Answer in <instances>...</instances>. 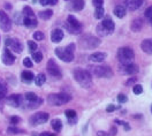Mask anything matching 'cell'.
<instances>
[{"instance_id": "1", "label": "cell", "mask_w": 152, "mask_h": 136, "mask_svg": "<svg viewBox=\"0 0 152 136\" xmlns=\"http://www.w3.org/2000/svg\"><path fill=\"white\" fill-rule=\"evenodd\" d=\"M74 77L76 80V82L83 88H90L92 86V76H91V73L86 69H82V68L75 69Z\"/></svg>"}, {"instance_id": "2", "label": "cell", "mask_w": 152, "mask_h": 136, "mask_svg": "<svg viewBox=\"0 0 152 136\" xmlns=\"http://www.w3.org/2000/svg\"><path fill=\"white\" fill-rule=\"evenodd\" d=\"M114 28H115V24L114 22L112 21V19L110 16H106L102 23H99L96 28V31H97V35L100 36V37H104V36H107V35H111L113 31H114Z\"/></svg>"}, {"instance_id": "3", "label": "cell", "mask_w": 152, "mask_h": 136, "mask_svg": "<svg viewBox=\"0 0 152 136\" xmlns=\"http://www.w3.org/2000/svg\"><path fill=\"white\" fill-rule=\"evenodd\" d=\"M74 50H75V45L69 44L66 47H56L55 54L60 60H62L65 62H70L74 60Z\"/></svg>"}, {"instance_id": "4", "label": "cell", "mask_w": 152, "mask_h": 136, "mask_svg": "<svg viewBox=\"0 0 152 136\" xmlns=\"http://www.w3.org/2000/svg\"><path fill=\"white\" fill-rule=\"evenodd\" d=\"M43 104V99L39 98L36 94L34 92H27L23 97V102H22V106L21 107H25V108H36L39 107Z\"/></svg>"}, {"instance_id": "5", "label": "cell", "mask_w": 152, "mask_h": 136, "mask_svg": "<svg viewBox=\"0 0 152 136\" xmlns=\"http://www.w3.org/2000/svg\"><path fill=\"white\" fill-rule=\"evenodd\" d=\"M70 99H72V96L66 92L51 94L47 97V103L52 106H61V105H65L68 102H70Z\"/></svg>"}, {"instance_id": "6", "label": "cell", "mask_w": 152, "mask_h": 136, "mask_svg": "<svg viewBox=\"0 0 152 136\" xmlns=\"http://www.w3.org/2000/svg\"><path fill=\"white\" fill-rule=\"evenodd\" d=\"M80 44L85 50H92L100 45V39L95 36H83L80 38Z\"/></svg>"}, {"instance_id": "7", "label": "cell", "mask_w": 152, "mask_h": 136, "mask_svg": "<svg viewBox=\"0 0 152 136\" xmlns=\"http://www.w3.org/2000/svg\"><path fill=\"white\" fill-rule=\"evenodd\" d=\"M135 58V53L130 47H120L117 51V59L121 64L131 62Z\"/></svg>"}, {"instance_id": "8", "label": "cell", "mask_w": 152, "mask_h": 136, "mask_svg": "<svg viewBox=\"0 0 152 136\" xmlns=\"http://www.w3.org/2000/svg\"><path fill=\"white\" fill-rule=\"evenodd\" d=\"M66 28L73 35H78L82 31V25H81V23L77 21V19L74 15H69L68 16L67 22H66Z\"/></svg>"}, {"instance_id": "9", "label": "cell", "mask_w": 152, "mask_h": 136, "mask_svg": "<svg viewBox=\"0 0 152 136\" xmlns=\"http://www.w3.org/2000/svg\"><path fill=\"white\" fill-rule=\"evenodd\" d=\"M90 70L92 72L94 75H96L97 77H111L112 76V69L108 66H94L91 67Z\"/></svg>"}, {"instance_id": "10", "label": "cell", "mask_w": 152, "mask_h": 136, "mask_svg": "<svg viewBox=\"0 0 152 136\" xmlns=\"http://www.w3.org/2000/svg\"><path fill=\"white\" fill-rule=\"evenodd\" d=\"M119 70H120L121 74H123V75H133V74L138 73L139 68L136 64H134L131 61V62H127V64H121L120 67H119Z\"/></svg>"}, {"instance_id": "11", "label": "cell", "mask_w": 152, "mask_h": 136, "mask_svg": "<svg viewBox=\"0 0 152 136\" xmlns=\"http://www.w3.org/2000/svg\"><path fill=\"white\" fill-rule=\"evenodd\" d=\"M47 120H48V113H46V112H37L34 115L30 117L29 122H30V125L37 126V125L45 123Z\"/></svg>"}, {"instance_id": "12", "label": "cell", "mask_w": 152, "mask_h": 136, "mask_svg": "<svg viewBox=\"0 0 152 136\" xmlns=\"http://www.w3.org/2000/svg\"><path fill=\"white\" fill-rule=\"evenodd\" d=\"M0 28L3 31H9L12 28V21L4 11H0Z\"/></svg>"}, {"instance_id": "13", "label": "cell", "mask_w": 152, "mask_h": 136, "mask_svg": "<svg viewBox=\"0 0 152 136\" xmlns=\"http://www.w3.org/2000/svg\"><path fill=\"white\" fill-rule=\"evenodd\" d=\"M46 68H47V72H48L52 76L58 77V78H59V77H61V75H62L61 69H60V67L56 65V62H55L53 59H50V60H48Z\"/></svg>"}, {"instance_id": "14", "label": "cell", "mask_w": 152, "mask_h": 136, "mask_svg": "<svg viewBox=\"0 0 152 136\" xmlns=\"http://www.w3.org/2000/svg\"><path fill=\"white\" fill-rule=\"evenodd\" d=\"M6 46L11 47V50L15 53H21L23 51V45L21 44L20 40L17 39H14V38H7L6 42H5Z\"/></svg>"}, {"instance_id": "15", "label": "cell", "mask_w": 152, "mask_h": 136, "mask_svg": "<svg viewBox=\"0 0 152 136\" xmlns=\"http://www.w3.org/2000/svg\"><path fill=\"white\" fill-rule=\"evenodd\" d=\"M22 102H23V96L21 95H11L6 98V104L12 106V107H21L22 106Z\"/></svg>"}, {"instance_id": "16", "label": "cell", "mask_w": 152, "mask_h": 136, "mask_svg": "<svg viewBox=\"0 0 152 136\" xmlns=\"http://www.w3.org/2000/svg\"><path fill=\"white\" fill-rule=\"evenodd\" d=\"M106 58H107V54L105 52H96V53H92L91 56H89V61L98 64V62H103Z\"/></svg>"}, {"instance_id": "17", "label": "cell", "mask_w": 152, "mask_h": 136, "mask_svg": "<svg viewBox=\"0 0 152 136\" xmlns=\"http://www.w3.org/2000/svg\"><path fill=\"white\" fill-rule=\"evenodd\" d=\"M1 59H3V62H4L5 65H7V66L13 65L14 61H15V57L13 56V53H12L9 50H7V48L4 50V53H3Z\"/></svg>"}, {"instance_id": "18", "label": "cell", "mask_w": 152, "mask_h": 136, "mask_svg": "<svg viewBox=\"0 0 152 136\" xmlns=\"http://www.w3.org/2000/svg\"><path fill=\"white\" fill-rule=\"evenodd\" d=\"M64 39V31L61 29H54L51 34V40L53 43H60Z\"/></svg>"}, {"instance_id": "19", "label": "cell", "mask_w": 152, "mask_h": 136, "mask_svg": "<svg viewBox=\"0 0 152 136\" xmlns=\"http://www.w3.org/2000/svg\"><path fill=\"white\" fill-rule=\"evenodd\" d=\"M126 4H127V7L129 8V11H136L142 6L143 0H127Z\"/></svg>"}, {"instance_id": "20", "label": "cell", "mask_w": 152, "mask_h": 136, "mask_svg": "<svg viewBox=\"0 0 152 136\" xmlns=\"http://www.w3.org/2000/svg\"><path fill=\"white\" fill-rule=\"evenodd\" d=\"M141 48L147 53V54H152V38L151 39H144L141 43Z\"/></svg>"}, {"instance_id": "21", "label": "cell", "mask_w": 152, "mask_h": 136, "mask_svg": "<svg viewBox=\"0 0 152 136\" xmlns=\"http://www.w3.org/2000/svg\"><path fill=\"white\" fill-rule=\"evenodd\" d=\"M142 28H143V20L142 19H135L130 24V29L135 33L142 30Z\"/></svg>"}, {"instance_id": "22", "label": "cell", "mask_w": 152, "mask_h": 136, "mask_svg": "<svg viewBox=\"0 0 152 136\" xmlns=\"http://www.w3.org/2000/svg\"><path fill=\"white\" fill-rule=\"evenodd\" d=\"M84 0H72V4H70V8L75 12L82 11L84 8Z\"/></svg>"}, {"instance_id": "23", "label": "cell", "mask_w": 152, "mask_h": 136, "mask_svg": "<svg viewBox=\"0 0 152 136\" xmlns=\"http://www.w3.org/2000/svg\"><path fill=\"white\" fill-rule=\"evenodd\" d=\"M25 27L28 28H33V27H37L38 22L36 20V17H23V22H22Z\"/></svg>"}, {"instance_id": "24", "label": "cell", "mask_w": 152, "mask_h": 136, "mask_svg": "<svg viewBox=\"0 0 152 136\" xmlns=\"http://www.w3.org/2000/svg\"><path fill=\"white\" fill-rule=\"evenodd\" d=\"M126 12H127V9H126V7H123V6H116L115 8H114V11H113V13H114V15L115 16H117L119 19H122L125 15H126Z\"/></svg>"}, {"instance_id": "25", "label": "cell", "mask_w": 152, "mask_h": 136, "mask_svg": "<svg viewBox=\"0 0 152 136\" xmlns=\"http://www.w3.org/2000/svg\"><path fill=\"white\" fill-rule=\"evenodd\" d=\"M21 78H22L23 82H25V83H30V82H31V81L34 80V74H33L31 72H22V74H21Z\"/></svg>"}, {"instance_id": "26", "label": "cell", "mask_w": 152, "mask_h": 136, "mask_svg": "<svg viewBox=\"0 0 152 136\" xmlns=\"http://www.w3.org/2000/svg\"><path fill=\"white\" fill-rule=\"evenodd\" d=\"M65 114H66V117H67V119H68V121H69V122H72V123L76 122L77 114H76V112H75V111H73V110H68V111H66V112H65Z\"/></svg>"}, {"instance_id": "27", "label": "cell", "mask_w": 152, "mask_h": 136, "mask_svg": "<svg viewBox=\"0 0 152 136\" xmlns=\"http://www.w3.org/2000/svg\"><path fill=\"white\" fill-rule=\"evenodd\" d=\"M45 81H46V76L44 74H38L36 77H35V83L36 86L38 87H42L44 83H45Z\"/></svg>"}, {"instance_id": "28", "label": "cell", "mask_w": 152, "mask_h": 136, "mask_svg": "<svg viewBox=\"0 0 152 136\" xmlns=\"http://www.w3.org/2000/svg\"><path fill=\"white\" fill-rule=\"evenodd\" d=\"M51 126L53 127V129L55 131H60L61 128H62V122H61V120H59V119H54V120H52Z\"/></svg>"}, {"instance_id": "29", "label": "cell", "mask_w": 152, "mask_h": 136, "mask_svg": "<svg viewBox=\"0 0 152 136\" xmlns=\"http://www.w3.org/2000/svg\"><path fill=\"white\" fill-rule=\"evenodd\" d=\"M22 14H23V17H35L34 11L30 8L29 6H24V8L22 11Z\"/></svg>"}, {"instance_id": "30", "label": "cell", "mask_w": 152, "mask_h": 136, "mask_svg": "<svg viewBox=\"0 0 152 136\" xmlns=\"http://www.w3.org/2000/svg\"><path fill=\"white\" fill-rule=\"evenodd\" d=\"M39 17L42 19V20H48V19H51V16L53 15V12L51 11V9H45V11H43V12H39Z\"/></svg>"}, {"instance_id": "31", "label": "cell", "mask_w": 152, "mask_h": 136, "mask_svg": "<svg viewBox=\"0 0 152 136\" xmlns=\"http://www.w3.org/2000/svg\"><path fill=\"white\" fill-rule=\"evenodd\" d=\"M6 94H7V87L5 86V83L3 81H0V100L5 99Z\"/></svg>"}, {"instance_id": "32", "label": "cell", "mask_w": 152, "mask_h": 136, "mask_svg": "<svg viewBox=\"0 0 152 136\" xmlns=\"http://www.w3.org/2000/svg\"><path fill=\"white\" fill-rule=\"evenodd\" d=\"M104 16V8L102 6H98L96 7V11H95V17L96 19H102Z\"/></svg>"}, {"instance_id": "33", "label": "cell", "mask_w": 152, "mask_h": 136, "mask_svg": "<svg viewBox=\"0 0 152 136\" xmlns=\"http://www.w3.org/2000/svg\"><path fill=\"white\" fill-rule=\"evenodd\" d=\"M33 58L35 62H40L43 60V53L42 52H34L33 53Z\"/></svg>"}, {"instance_id": "34", "label": "cell", "mask_w": 152, "mask_h": 136, "mask_svg": "<svg viewBox=\"0 0 152 136\" xmlns=\"http://www.w3.org/2000/svg\"><path fill=\"white\" fill-rule=\"evenodd\" d=\"M133 91H134L135 95H141V94L143 92V87H142L141 84H136V86H134Z\"/></svg>"}, {"instance_id": "35", "label": "cell", "mask_w": 152, "mask_h": 136, "mask_svg": "<svg viewBox=\"0 0 152 136\" xmlns=\"http://www.w3.org/2000/svg\"><path fill=\"white\" fill-rule=\"evenodd\" d=\"M144 16H145V19H147V20H151V19H152V6H150V7H147V8L145 9Z\"/></svg>"}, {"instance_id": "36", "label": "cell", "mask_w": 152, "mask_h": 136, "mask_svg": "<svg viewBox=\"0 0 152 136\" xmlns=\"http://www.w3.org/2000/svg\"><path fill=\"white\" fill-rule=\"evenodd\" d=\"M28 46H29V50L31 51V52H35L36 50H37V44L35 43V42H33V40H29L28 42Z\"/></svg>"}, {"instance_id": "37", "label": "cell", "mask_w": 152, "mask_h": 136, "mask_svg": "<svg viewBox=\"0 0 152 136\" xmlns=\"http://www.w3.org/2000/svg\"><path fill=\"white\" fill-rule=\"evenodd\" d=\"M34 38H35L36 40H43V39H44V34H43L42 31H36V33L34 34Z\"/></svg>"}, {"instance_id": "38", "label": "cell", "mask_w": 152, "mask_h": 136, "mask_svg": "<svg viewBox=\"0 0 152 136\" xmlns=\"http://www.w3.org/2000/svg\"><path fill=\"white\" fill-rule=\"evenodd\" d=\"M23 65H24L25 67H28V68L33 67V62H31V59H30V58H24V59H23Z\"/></svg>"}, {"instance_id": "39", "label": "cell", "mask_w": 152, "mask_h": 136, "mask_svg": "<svg viewBox=\"0 0 152 136\" xmlns=\"http://www.w3.org/2000/svg\"><path fill=\"white\" fill-rule=\"evenodd\" d=\"M7 131H8L9 134H17V133H22V130H20V129H17L16 127H8V129H7Z\"/></svg>"}, {"instance_id": "40", "label": "cell", "mask_w": 152, "mask_h": 136, "mask_svg": "<svg viewBox=\"0 0 152 136\" xmlns=\"http://www.w3.org/2000/svg\"><path fill=\"white\" fill-rule=\"evenodd\" d=\"M115 122H116V125H122V126L125 127L126 130H130V126H129V123L123 122V121H120V120H117V121H115Z\"/></svg>"}, {"instance_id": "41", "label": "cell", "mask_w": 152, "mask_h": 136, "mask_svg": "<svg viewBox=\"0 0 152 136\" xmlns=\"http://www.w3.org/2000/svg\"><path fill=\"white\" fill-rule=\"evenodd\" d=\"M117 99H119L120 103H126V102H127V96L123 95V94H120V95L117 96Z\"/></svg>"}, {"instance_id": "42", "label": "cell", "mask_w": 152, "mask_h": 136, "mask_svg": "<svg viewBox=\"0 0 152 136\" xmlns=\"http://www.w3.org/2000/svg\"><path fill=\"white\" fill-rule=\"evenodd\" d=\"M92 4H94L96 7H98V6H102V5L104 4V0H92Z\"/></svg>"}, {"instance_id": "43", "label": "cell", "mask_w": 152, "mask_h": 136, "mask_svg": "<svg viewBox=\"0 0 152 136\" xmlns=\"http://www.w3.org/2000/svg\"><path fill=\"white\" fill-rule=\"evenodd\" d=\"M19 121H20L19 117H12L11 118V123L12 125H16V123H19Z\"/></svg>"}, {"instance_id": "44", "label": "cell", "mask_w": 152, "mask_h": 136, "mask_svg": "<svg viewBox=\"0 0 152 136\" xmlns=\"http://www.w3.org/2000/svg\"><path fill=\"white\" fill-rule=\"evenodd\" d=\"M116 110V107L114 106V105H108L107 107H106V111L107 112H113V111H115Z\"/></svg>"}, {"instance_id": "45", "label": "cell", "mask_w": 152, "mask_h": 136, "mask_svg": "<svg viewBox=\"0 0 152 136\" xmlns=\"http://www.w3.org/2000/svg\"><path fill=\"white\" fill-rule=\"evenodd\" d=\"M116 133H117V129H116V127H112V129H111V134H110V135H111V136H114Z\"/></svg>"}, {"instance_id": "46", "label": "cell", "mask_w": 152, "mask_h": 136, "mask_svg": "<svg viewBox=\"0 0 152 136\" xmlns=\"http://www.w3.org/2000/svg\"><path fill=\"white\" fill-rule=\"evenodd\" d=\"M97 136H111V135L107 134L106 131H98L97 133Z\"/></svg>"}, {"instance_id": "47", "label": "cell", "mask_w": 152, "mask_h": 136, "mask_svg": "<svg viewBox=\"0 0 152 136\" xmlns=\"http://www.w3.org/2000/svg\"><path fill=\"white\" fill-rule=\"evenodd\" d=\"M135 81H136L135 78H130V80L128 81V82H127V86H130V84H133V83L135 82Z\"/></svg>"}, {"instance_id": "48", "label": "cell", "mask_w": 152, "mask_h": 136, "mask_svg": "<svg viewBox=\"0 0 152 136\" xmlns=\"http://www.w3.org/2000/svg\"><path fill=\"white\" fill-rule=\"evenodd\" d=\"M58 3V0H48V4L50 5H55Z\"/></svg>"}, {"instance_id": "49", "label": "cell", "mask_w": 152, "mask_h": 136, "mask_svg": "<svg viewBox=\"0 0 152 136\" xmlns=\"http://www.w3.org/2000/svg\"><path fill=\"white\" fill-rule=\"evenodd\" d=\"M40 4L42 5H47L48 4V0H40Z\"/></svg>"}, {"instance_id": "50", "label": "cell", "mask_w": 152, "mask_h": 136, "mask_svg": "<svg viewBox=\"0 0 152 136\" xmlns=\"http://www.w3.org/2000/svg\"><path fill=\"white\" fill-rule=\"evenodd\" d=\"M50 135V133H43V134H40V136H48Z\"/></svg>"}, {"instance_id": "51", "label": "cell", "mask_w": 152, "mask_h": 136, "mask_svg": "<svg viewBox=\"0 0 152 136\" xmlns=\"http://www.w3.org/2000/svg\"><path fill=\"white\" fill-rule=\"evenodd\" d=\"M5 7H6L7 9H11V5H9V4H6V5H5Z\"/></svg>"}, {"instance_id": "52", "label": "cell", "mask_w": 152, "mask_h": 136, "mask_svg": "<svg viewBox=\"0 0 152 136\" xmlns=\"http://www.w3.org/2000/svg\"><path fill=\"white\" fill-rule=\"evenodd\" d=\"M150 22H151V25H152V19H151V20H150Z\"/></svg>"}, {"instance_id": "53", "label": "cell", "mask_w": 152, "mask_h": 136, "mask_svg": "<svg viewBox=\"0 0 152 136\" xmlns=\"http://www.w3.org/2000/svg\"><path fill=\"white\" fill-rule=\"evenodd\" d=\"M48 136H54V135H51V134H50V135H48Z\"/></svg>"}, {"instance_id": "54", "label": "cell", "mask_w": 152, "mask_h": 136, "mask_svg": "<svg viewBox=\"0 0 152 136\" xmlns=\"http://www.w3.org/2000/svg\"><path fill=\"white\" fill-rule=\"evenodd\" d=\"M151 112H152V108H151Z\"/></svg>"}]
</instances>
